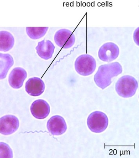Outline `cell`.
Listing matches in <instances>:
<instances>
[{
  "label": "cell",
  "mask_w": 139,
  "mask_h": 158,
  "mask_svg": "<svg viewBox=\"0 0 139 158\" xmlns=\"http://www.w3.org/2000/svg\"><path fill=\"white\" fill-rule=\"evenodd\" d=\"M122 67L118 62L101 65L94 76V81L98 87L105 89L112 83V78L122 73Z\"/></svg>",
  "instance_id": "obj_1"
},
{
  "label": "cell",
  "mask_w": 139,
  "mask_h": 158,
  "mask_svg": "<svg viewBox=\"0 0 139 158\" xmlns=\"http://www.w3.org/2000/svg\"><path fill=\"white\" fill-rule=\"evenodd\" d=\"M138 86V82L135 78L131 75H125L117 81L115 89L120 96L127 98L135 95Z\"/></svg>",
  "instance_id": "obj_2"
},
{
  "label": "cell",
  "mask_w": 139,
  "mask_h": 158,
  "mask_svg": "<svg viewBox=\"0 0 139 158\" xmlns=\"http://www.w3.org/2000/svg\"><path fill=\"white\" fill-rule=\"evenodd\" d=\"M96 61L93 56L88 54L79 56L75 60V70L79 74L84 76H89L95 72L96 69Z\"/></svg>",
  "instance_id": "obj_3"
},
{
  "label": "cell",
  "mask_w": 139,
  "mask_h": 158,
  "mask_svg": "<svg viewBox=\"0 0 139 158\" xmlns=\"http://www.w3.org/2000/svg\"><path fill=\"white\" fill-rule=\"evenodd\" d=\"M108 120L106 114L102 111H95L91 113L87 119L88 128L92 132L101 133L108 127Z\"/></svg>",
  "instance_id": "obj_4"
},
{
  "label": "cell",
  "mask_w": 139,
  "mask_h": 158,
  "mask_svg": "<svg viewBox=\"0 0 139 158\" xmlns=\"http://www.w3.org/2000/svg\"><path fill=\"white\" fill-rule=\"evenodd\" d=\"M120 49L115 43H107L103 45L98 51V56L100 60L105 62H111L118 57Z\"/></svg>",
  "instance_id": "obj_5"
},
{
  "label": "cell",
  "mask_w": 139,
  "mask_h": 158,
  "mask_svg": "<svg viewBox=\"0 0 139 158\" xmlns=\"http://www.w3.org/2000/svg\"><path fill=\"white\" fill-rule=\"evenodd\" d=\"M54 40L59 47L63 49H69L74 45L75 37L74 34L70 30L61 29L55 34Z\"/></svg>",
  "instance_id": "obj_6"
},
{
  "label": "cell",
  "mask_w": 139,
  "mask_h": 158,
  "mask_svg": "<svg viewBox=\"0 0 139 158\" xmlns=\"http://www.w3.org/2000/svg\"><path fill=\"white\" fill-rule=\"evenodd\" d=\"M0 127L1 134L10 135L15 133L19 127V121L15 116L8 114L0 118Z\"/></svg>",
  "instance_id": "obj_7"
},
{
  "label": "cell",
  "mask_w": 139,
  "mask_h": 158,
  "mask_svg": "<svg viewBox=\"0 0 139 158\" xmlns=\"http://www.w3.org/2000/svg\"><path fill=\"white\" fill-rule=\"evenodd\" d=\"M48 131L53 135L59 136L63 134L67 130L66 121L60 115H55L48 121Z\"/></svg>",
  "instance_id": "obj_8"
},
{
  "label": "cell",
  "mask_w": 139,
  "mask_h": 158,
  "mask_svg": "<svg viewBox=\"0 0 139 158\" xmlns=\"http://www.w3.org/2000/svg\"><path fill=\"white\" fill-rule=\"evenodd\" d=\"M30 111L35 118L38 119H44L50 114V107L45 100L38 99L34 101L31 104Z\"/></svg>",
  "instance_id": "obj_9"
},
{
  "label": "cell",
  "mask_w": 139,
  "mask_h": 158,
  "mask_svg": "<svg viewBox=\"0 0 139 158\" xmlns=\"http://www.w3.org/2000/svg\"><path fill=\"white\" fill-rule=\"evenodd\" d=\"M45 89V85L40 78L34 77L29 79L26 82L25 90L29 95L32 96L41 95Z\"/></svg>",
  "instance_id": "obj_10"
},
{
  "label": "cell",
  "mask_w": 139,
  "mask_h": 158,
  "mask_svg": "<svg viewBox=\"0 0 139 158\" xmlns=\"http://www.w3.org/2000/svg\"><path fill=\"white\" fill-rule=\"evenodd\" d=\"M27 76V72L25 69L20 67L15 68L13 69L10 74L9 83L14 89H20L22 86Z\"/></svg>",
  "instance_id": "obj_11"
},
{
  "label": "cell",
  "mask_w": 139,
  "mask_h": 158,
  "mask_svg": "<svg viewBox=\"0 0 139 158\" xmlns=\"http://www.w3.org/2000/svg\"><path fill=\"white\" fill-rule=\"evenodd\" d=\"M55 46L50 40H43L39 42L36 50L37 53L41 58L44 60L51 59L54 53Z\"/></svg>",
  "instance_id": "obj_12"
},
{
  "label": "cell",
  "mask_w": 139,
  "mask_h": 158,
  "mask_svg": "<svg viewBox=\"0 0 139 158\" xmlns=\"http://www.w3.org/2000/svg\"><path fill=\"white\" fill-rule=\"evenodd\" d=\"M15 39L9 32L1 31L0 32V51L4 52L9 51L14 47Z\"/></svg>",
  "instance_id": "obj_13"
},
{
  "label": "cell",
  "mask_w": 139,
  "mask_h": 158,
  "mask_svg": "<svg viewBox=\"0 0 139 158\" xmlns=\"http://www.w3.org/2000/svg\"><path fill=\"white\" fill-rule=\"evenodd\" d=\"M1 61V79H5L9 70L14 64L13 58L9 54L0 53Z\"/></svg>",
  "instance_id": "obj_14"
},
{
  "label": "cell",
  "mask_w": 139,
  "mask_h": 158,
  "mask_svg": "<svg viewBox=\"0 0 139 158\" xmlns=\"http://www.w3.org/2000/svg\"><path fill=\"white\" fill-rule=\"evenodd\" d=\"M48 28V27H26V31L32 40H37L44 37Z\"/></svg>",
  "instance_id": "obj_15"
},
{
  "label": "cell",
  "mask_w": 139,
  "mask_h": 158,
  "mask_svg": "<svg viewBox=\"0 0 139 158\" xmlns=\"http://www.w3.org/2000/svg\"><path fill=\"white\" fill-rule=\"evenodd\" d=\"M12 150L7 143L1 142V158H12Z\"/></svg>",
  "instance_id": "obj_16"
},
{
  "label": "cell",
  "mask_w": 139,
  "mask_h": 158,
  "mask_svg": "<svg viewBox=\"0 0 139 158\" xmlns=\"http://www.w3.org/2000/svg\"><path fill=\"white\" fill-rule=\"evenodd\" d=\"M133 39L137 46H139V27L135 30L133 34Z\"/></svg>",
  "instance_id": "obj_17"
},
{
  "label": "cell",
  "mask_w": 139,
  "mask_h": 158,
  "mask_svg": "<svg viewBox=\"0 0 139 158\" xmlns=\"http://www.w3.org/2000/svg\"></svg>",
  "instance_id": "obj_18"
}]
</instances>
